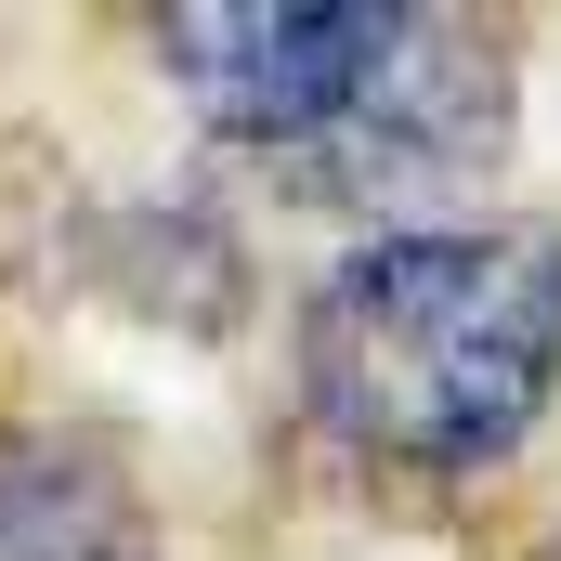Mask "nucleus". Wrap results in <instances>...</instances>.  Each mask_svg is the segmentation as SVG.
Returning <instances> with one entry per match:
<instances>
[{
	"label": "nucleus",
	"instance_id": "nucleus-1",
	"mask_svg": "<svg viewBox=\"0 0 561 561\" xmlns=\"http://www.w3.org/2000/svg\"><path fill=\"white\" fill-rule=\"evenodd\" d=\"M561 405V222H379L300 300V419L366 483H483Z\"/></svg>",
	"mask_w": 561,
	"mask_h": 561
},
{
	"label": "nucleus",
	"instance_id": "nucleus-3",
	"mask_svg": "<svg viewBox=\"0 0 561 561\" xmlns=\"http://www.w3.org/2000/svg\"><path fill=\"white\" fill-rule=\"evenodd\" d=\"M0 561H170L144 457L92 419H0Z\"/></svg>",
	"mask_w": 561,
	"mask_h": 561
},
{
	"label": "nucleus",
	"instance_id": "nucleus-2",
	"mask_svg": "<svg viewBox=\"0 0 561 561\" xmlns=\"http://www.w3.org/2000/svg\"><path fill=\"white\" fill-rule=\"evenodd\" d=\"M196 131L287 209H405L510 157V26L419 0H183L144 26Z\"/></svg>",
	"mask_w": 561,
	"mask_h": 561
},
{
	"label": "nucleus",
	"instance_id": "nucleus-4",
	"mask_svg": "<svg viewBox=\"0 0 561 561\" xmlns=\"http://www.w3.org/2000/svg\"><path fill=\"white\" fill-rule=\"evenodd\" d=\"M523 561H561V523H549V536H536V549H523Z\"/></svg>",
	"mask_w": 561,
	"mask_h": 561
}]
</instances>
